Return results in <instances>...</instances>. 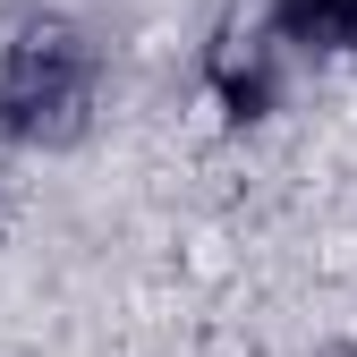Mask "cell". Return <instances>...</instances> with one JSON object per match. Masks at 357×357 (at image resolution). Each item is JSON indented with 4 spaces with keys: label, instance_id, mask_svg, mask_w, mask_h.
I'll return each instance as SVG.
<instances>
[{
    "label": "cell",
    "instance_id": "2",
    "mask_svg": "<svg viewBox=\"0 0 357 357\" xmlns=\"http://www.w3.org/2000/svg\"><path fill=\"white\" fill-rule=\"evenodd\" d=\"M264 52H315V60H340L357 52V0H273L264 17Z\"/></svg>",
    "mask_w": 357,
    "mask_h": 357
},
{
    "label": "cell",
    "instance_id": "1",
    "mask_svg": "<svg viewBox=\"0 0 357 357\" xmlns=\"http://www.w3.org/2000/svg\"><path fill=\"white\" fill-rule=\"evenodd\" d=\"M102 102V52L68 17H26L0 43V137L17 145H77Z\"/></svg>",
    "mask_w": 357,
    "mask_h": 357
}]
</instances>
